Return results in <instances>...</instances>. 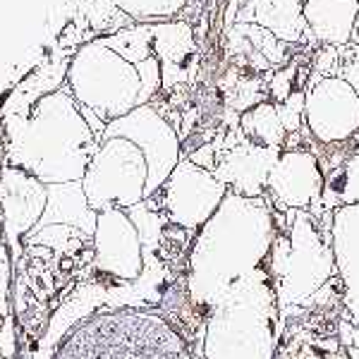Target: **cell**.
I'll return each mask as SVG.
<instances>
[{"mask_svg": "<svg viewBox=\"0 0 359 359\" xmlns=\"http://www.w3.org/2000/svg\"><path fill=\"white\" fill-rule=\"evenodd\" d=\"M10 163L43 184L82 182L101 139L69 89L41 96L29 118H10Z\"/></svg>", "mask_w": 359, "mask_h": 359, "instance_id": "cell-1", "label": "cell"}, {"mask_svg": "<svg viewBox=\"0 0 359 359\" xmlns=\"http://www.w3.org/2000/svg\"><path fill=\"white\" fill-rule=\"evenodd\" d=\"M65 77L74 101L103 125H111L113 120L149 106L163 86V67L156 55L135 65L101 39H94L77 48Z\"/></svg>", "mask_w": 359, "mask_h": 359, "instance_id": "cell-2", "label": "cell"}, {"mask_svg": "<svg viewBox=\"0 0 359 359\" xmlns=\"http://www.w3.org/2000/svg\"><path fill=\"white\" fill-rule=\"evenodd\" d=\"M149 165L142 149L130 139H101L82 180L84 196L91 211L132 208L147 199Z\"/></svg>", "mask_w": 359, "mask_h": 359, "instance_id": "cell-3", "label": "cell"}, {"mask_svg": "<svg viewBox=\"0 0 359 359\" xmlns=\"http://www.w3.org/2000/svg\"><path fill=\"white\" fill-rule=\"evenodd\" d=\"M304 125L316 144L340 149L359 139V91L340 74L311 77L304 89Z\"/></svg>", "mask_w": 359, "mask_h": 359, "instance_id": "cell-4", "label": "cell"}, {"mask_svg": "<svg viewBox=\"0 0 359 359\" xmlns=\"http://www.w3.org/2000/svg\"><path fill=\"white\" fill-rule=\"evenodd\" d=\"M111 137L130 139L132 144H137L142 149L149 165L147 199H151L163 187L168 177L172 175V170L177 168V163L182 161L180 158V137L175 127L168 123L151 103L137 108V111H132L125 118L113 120L111 125H106V132H103L101 139Z\"/></svg>", "mask_w": 359, "mask_h": 359, "instance_id": "cell-5", "label": "cell"}, {"mask_svg": "<svg viewBox=\"0 0 359 359\" xmlns=\"http://www.w3.org/2000/svg\"><path fill=\"white\" fill-rule=\"evenodd\" d=\"M228 192L230 189L211 170H204L189 158H182L156 194L163 196L161 204L172 223L196 230L211 221Z\"/></svg>", "mask_w": 359, "mask_h": 359, "instance_id": "cell-6", "label": "cell"}, {"mask_svg": "<svg viewBox=\"0 0 359 359\" xmlns=\"http://www.w3.org/2000/svg\"><path fill=\"white\" fill-rule=\"evenodd\" d=\"M280 154L283 149H264L252 144L237 127V142H230L228 149L221 156H216L213 175L221 180L230 192L259 199V196H264L269 172Z\"/></svg>", "mask_w": 359, "mask_h": 359, "instance_id": "cell-7", "label": "cell"}, {"mask_svg": "<svg viewBox=\"0 0 359 359\" xmlns=\"http://www.w3.org/2000/svg\"><path fill=\"white\" fill-rule=\"evenodd\" d=\"M326 187L321 163L314 151L306 149H285L278 156L269 172L266 189L285 208H306L311 201L321 199Z\"/></svg>", "mask_w": 359, "mask_h": 359, "instance_id": "cell-8", "label": "cell"}, {"mask_svg": "<svg viewBox=\"0 0 359 359\" xmlns=\"http://www.w3.org/2000/svg\"><path fill=\"white\" fill-rule=\"evenodd\" d=\"M98 269L120 278H137L142 273V242L135 221L123 208H108L96 221Z\"/></svg>", "mask_w": 359, "mask_h": 359, "instance_id": "cell-9", "label": "cell"}, {"mask_svg": "<svg viewBox=\"0 0 359 359\" xmlns=\"http://www.w3.org/2000/svg\"><path fill=\"white\" fill-rule=\"evenodd\" d=\"M302 8L314 41L335 48L352 41L359 0H302Z\"/></svg>", "mask_w": 359, "mask_h": 359, "instance_id": "cell-10", "label": "cell"}, {"mask_svg": "<svg viewBox=\"0 0 359 359\" xmlns=\"http://www.w3.org/2000/svg\"><path fill=\"white\" fill-rule=\"evenodd\" d=\"M247 13V22L264 27L266 32H271L287 46L302 43L304 36L314 41L304 20L302 0H249Z\"/></svg>", "mask_w": 359, "mask_h": 359, "instance_id": "cell-11", "label": "cell"}, {"mask_svg": "<svg viewBox=\"0 0 359 359\" xmlns=\"http://www.w3.org/2000/svg\"><path fill=\"white\" fill-rule=\"evenodd\" d=\"M151 36H154V55L158 57L161 67H163V79L170 74V67H175L182 74L184 69L192 65L196 46H194L192 27L187 22L170 20V22L151 25Z\"/></svg>", "mask_w": 359, "mask_h": 359, "instance_id": "cell-12", "label": "cell"}, {"mask_svg": "<svg viewBox=\"0 0 359 359\" xmlns=\"http://www.w3.org/2000/svg\"><path fill=\"white\" fill-rule=\"evenodd\" d=\"M237 127L245 139L264 149H283L287 142V130L278 115V106L271 101H262L242 113Z\"/></svg>", "mask_w": 359, "mask_h": 359, "instance_id": "cell-13", "label": "cell"}, {"mask_svg": "<svg viewBox=\"0 0 359 359\" xmlns=\"http://www.w3.org/2000/svg\"><path fill=\"white\" fill-rule=\"evenodd\" d=\"M113 5L135 20V25H158L175 20L187 0H113Z\"/></svg>", "mask_w": 359, "mask_h": 359, "instance_id": "cell-14", "label": "cell"}, {"mask_svg": "<svg viewBox=\"0 0 359 359\" xmlns=\"http://www.w3.org/2000/svg\"><path fill=\"white\" fill-rule=\"evenodd\" d=\"M294 74H297V62H287L285 67H280L276 72L273 82H271V94H273L276 103H285L297 91V86L292 82Z\"/></svg>", "mask_w": 359, "mask_h": 359, "instance_id": "cell-15", "label": "cell"}]
</instances>
